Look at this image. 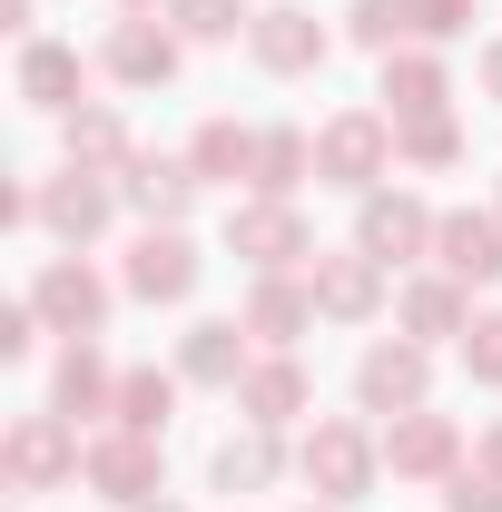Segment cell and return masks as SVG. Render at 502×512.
Returning <instances> with one entry per match:
<instances>
[{
	"instance_id": "obj_1",
	"label": "cell",
	"mask_w": 502,
	"mask_h": 512,
	"mask_svg": "<svg viewBox=\"0 0 502 512\" xmlns=\"http://www.w3.org/2000/svg\"><path fill=\"white\" fill-rule=\"evenodd\" d=\"M0 463H10L20 493H50V483H69V473H89V453H79V434H69V414H30V424H10Z\"/></svg>"
},
{
	"instance_id": "obj_2",
	"label": "cell",
	"mask_w": 502,
	"mask_h": 512,
	"mask_svg": "<svg viewBox=\"0 0 502 512\" xmlns=\"http://www.w3.org/2000/svg\"><path fill=\"white\" fill-rule=\"evenodd\" d=\"M306 483L325 493V503H355V493L375 483V444H365L355 424H315L306 434Z\"/></svg>"
},
{
	"instance_id": "obj_3",
	"label": "cell",
	"mask_w": 502,
	"mask_h": 512,
	"mask_svg": "<svg viewBox=\"0 0 502 512\" xmlns=\"http://www.w3.org/2000/svg\"><path fill=\"white\" fill-rule=\"evenodd\" d=\"M384 158H394V138H384V119H365V109H355V119H335L325 138H315V168H325L335 188H375Z\"/></svg>"
},
{
	"instance_id": "obj_4",
	"label": "cell",
	"mask_w": 502,
	"mask_h": 512,
	"mask_svg": "<svg viewBox=\"0 0 502 512\" xmlns=\"http://www.w3.org/2000/svg\"><path fill=\"white\" fill-rule=\"evenodd\" d=\"M89 483H99L109 503H148V493H158V444L119 424L109 444H89Z\"/></svg>"
},
{
	"instance_id": "obj_5",
	"label": "cell",
	"mask_w": 502,
	"mask_h": 512,
	"mask_svg": "<svg viewBox=\"0 0 502 512\" xmlns=\"http://www.w3.org/2000/svg\"><path fill=\"white\" fill-rule=\"evenodd\" d=\"M30 306H40V316L50 325H69V335H89V325L109 316V286H99V276H89V266H50V276H40V286H30Z\"/></svg>"
},
{
	"instance_id": "obj_6",
	"label": "cell",
	"mask_w": 502,
	"mask_h": 512,
	"mask_svg": "<svg viewBox=\"0 0 502 512\" xmlns=\"http://www.w3.org/2000/svg\"><path fill=\"white\" fill-rule=\"evenodd\" d=\"M434 247H443L453 286H483V276H502V217H443Z\"/></svg>"
},
{
	"instance_id": "obj_7",
	"label": "cell",
	"mask_w": 502,
	"mask_h": 512,
	"mask_svg": "<svg viewBox=\"0 0 502 512\" xmlns=\"http://www.w3.org/2000/svg\"><path fill=\"white\" fill-rule=\"evenodd\" d=\"M375 296H384V266L365 247L355 256H315V306H325V316L355 325V316H375Z\"/></svg>"
},
{
	"instance_id": "obj_8",
	"label": "cell",
	"mask_w": 502,
	"mask_h": 512,
	"mask_svg": "<svg viewBox=\"0 0 502 512\" xmlns=\"http://www.w3.org/2000/svg\"><path fill=\"white\" fill-rule=\"evenodd\" d=\"M434 227H443V217H424L414 197H365V256H375V266H394V256H414V247H434Z\"/></svg>"
},
{
	"instance_id": "obj_9",
	"label": "cell",
	"mask_w": 502,
	"mask_h": 512,
	"mask_svg": "<svg viewBox=\"0 0 502 512\" xmlns=\"http://www.w3.org/2000/svg\"><path fill=\"white\" fill-rule=\"evenodd\" d=\"M355 394H365L375 414H414V404H424V355H414V345H375L365 375H355Z\"/></svg>"
},
{
	"instance_id": "obj_10",
	"label": "cell",
	"mask_w": 502,
	"mask_h": 512,
	"mask_svg": "<svg viewBox=\"0 0 502 512\" xmlns=\"http://www.w3.org/2000/svg\"><path fill=\"white\" fill-rule=\"evenodd\" d=\"M188 286H197V256H188V237H138V256H128V296L168 306V296H188Z\"/></svg>"
},
{
	"instance_id": "obj_11",
	"label": "cell",
	"mask_w": 502,
	"mask_h": 512,
	"mask_svg": "<svg viewBox=\"0 0 502 512\" xmlns=\"http://www.w3.org/2000/svg\"><path fill=\"white\" fill-rule=\"evenodd\" d=\"M256 60L286 69V79H296V69H315V60H325V30H315V10H266V20H256Z\"/></svg>"
},
{
	"instance_id": "obj_12",
	"label": "cell",
	"mask_w": 502,
	"mask_h": 512,
	"mask_svg": "<svg viewBox=\"0 0 502 512\" xmlns=\"http://www.w3.org/2000/svg\"><path fill=\"white\" fill-rule=\"evenodd\" d=\"M227 247L256 266H286V256H306V227H296V207H247V217H227Z\"/></svg>"
},
{
	"instance_id": "obj_13",
	"label": "cell",
	"mask_w": 502,
	"mask_h": 512,
	"mask_svg": "<svg viewBox=\"0 0 502 512\" xmlns=\"http://www.w3.org/2000/svg\"><path fill=\"white\" fill-rule=\"evenodd\" d=\"M197 197V168H178V158H128V207L138 217H188Z\"/></svg>"
},
{
	"instance_id": "obj_14",
	"label": "cell",
	"mask_w": 502,
	"mask_h": 512,
	"mask_svg": "<svg viewBox=\"0 0 502 512\" xmlns=\"http://www.w3.org/2000/svg\"><path fill=\"white\" fill-rule=\"evenodd\" d=\"M20 99H30V109H69V99H79V50L30 40V50H20Z\"/></svg>"
},
{
	"instance_id": "obj_15",
	"label": "cell",
	"mask_w": 502,
	"mask_h": 512,
	"mask_svg": "<svg viewBox=\"0 0 502 512\" xmlns=\"http://www.w3.org/2000/svg\"><path fill=\"white\" fill-rule=\"evenodd\" d=\"M384 463H394V473H443V463H453V424H443V414H394Z\"/></svg>"
},
{
	"instance_id": "obj_16",
	"label": "cell",
	"mask_w": 502,
	"mask_h": 512,
	"mask_svg": "<svg viewBox=\"0 0 502 512\" xmlns=\"http://www.w3.org/2000/svg\"><path fill=\"white\" fill-rule=\"evenodd\" d=\"M40 217H50V227H60V237H89V227H109V188H99V178H89V168H69L60 188L40 197Z\"/></svg>"
},
{
	"instance_id": "obj_17",
	"label": "cell",
	"mask_w": 502,
	"mask_h": 512,
	"mask_svg": "<svg viewBox=\"0 0 502 512\" xmlns=\"http://www.w3.org/2000/svg\"><path fill=\"white\" fill-rule=\"evenodd\" d=\"M178 375H197V384H247V345H237V325H197L188 355H178Z\"/></svg>"
},
{
	"instance_id": "obj_18",
	"label": "cell",
	"mask_w": 502,
	"mask_h": 512,
	"mask_svg": "<svg viewBox=\"0 0 502 512\" xmlns=\"http://www.w3.org/2000/svg\"><path fill=\"white\" fill-rule=\"evenodd\" d=\"M237 404H247L256 424H286V414H306V375H296V365H247Z\"/></svg>"
},
{
	"instance_id": "obj_19",
	"label": "cell",
	"mask_w": 502,
	"mask_h": 512,
	"mask_svg": "<svg viewBox=\"0 0 502 512\" xmlns=\"http://www.w3.org/2000/svg\"><path fill=\"white\" fill-rule=\"evenodd\" d=\"M109 69L148 89V79H168V69H178V40H168V30H148V20H128L119 40H109Z\"/></svg>"
},
{
	"instance_id": "obj_20",
	"label": "cell",
	"mask_w": 502,
	"mask_h": 512,
	"mask_svg": "<svg viewBox=\"0 0 502 512\" xmlns=\"http://www.w3.org/2000/svg\"><path fill=\"white\" fill-rule=\"evenodd\" d=\"M384 99H394V119H434L443 109V69L434 60H384Z\"/></svg>"
},
{
	"instance_id": "obj_21",
	"label": "cell",
	"mask_w": 502,
	"mask_h": 512,
	"mask_svg": "<svg viewBox=\"0 0 502 512\" xmlns=\"http://www.w3.org/2000/svg\"><path fill=\"white\" fill-rule=\"evenodd\" d=\"M306 168H315V148L296 138V128H266V138H256V188H266V197H286Z\"/></svg>"
},
{
	"instance_id": "obj_22",
	"label": "cell",
	"mask_w": 502,
	"mask_h": 512,
	"mask_svg": "<svg viewBox=\"0 0 502 512\" xmlns=\"http://www.w3.org/2000/svg\"><path fill=\"white\" fill-rule=\"evenodd\" d=\"M188 168H197V178H237V168H256V138H247L237 119H207V128H197V158H188Z\"/></svg>"
},
{
	"instance_id": "obj_23",
	"label": "cell",
	"mask_w": 502,
	"mask_h": 512,
	"mask_svg": "<svg viewBox=\"0 0 502 512\" xmlns=\"http://www.w3.org/2000/svg\"><path fill=\"white\" fill-rule=\"evenodd\" d=\"M119 158H128V128L109 109H79L69 119V168H119Z\"/></svg>"
},
{
	"instance_id": "obj_24",
	"label": "cell",
	"mask_w": 502,
	"mask_h": 512,
	"mask_svg": "<svg viewBox=\"0 0 502 512\" xmlns=\"http://www.w3.org/2000/svg\"><path fill=\"white\" fill-rule=\"evenodd\" d=\"M168 404H178V384H168V375H119V424H128V434H148V444H158Z\"/></svg>"
},
{
	"instance_id": "obj_25",
	"label": "cell",
	"mask_w": 502,
	"mask_h": 512,
	"mask_svg": "<svg viewBox=\"0 0 502 512\" xmlns=\"http://www.w3.org/2000/svg\"><path fill=\"white\" fill-rule=\"evenodd\" d=\"M99 404H109V365H99L89 345H69L60 355V414L79 424V414H99Z\"/></svg>"
},
{
	"instance_id": "obj_26",
	"label": "cell",
	"mask_w": 502,
	"mask_h": 512,
	"mask_svg": "<svg viewBox=\"0 0 502 512\" xmlns=\"http://www.w3.org/2000/svg\"><path fill=\"white\" fill-rule=\"evenodd\" d=\"M394 148H404L414 168H453V158H463V128H453V119H404Z\"/></svg>"
},
{
	"instance_id": "obj_27",
	"label": "cell",
	"mask_w": 502,
	"mask_h": 512,
	"mask_svg": "<svg viewBox=\"0 0 502 512\" xmlns=\"http://www.w3.org/2000/svg\"><path fill=\"white\" fill-rule=\"evenodd\" d=\"M404 325H414V335H463V296H453V286H414V296H404Z\"/></svg>"
},
{
	"instance_id": "obj_28",
	"label": "cell",
	"mask_w": 502,
	"mask_h": 512,
	"mask_svg": "<svg viewBox=\"0 0 502 512\" xmlns=\"http://www.w3.org/2000/svg\"><path fill=\"white\" fill-rule=\"evenodd\" d=\"M296 325H306V296H296V286H256V306H247V335H276V345H286Z\"/></svg>"
},
{
	"instance_id": "obj_29",
	"label": "cell",
	"mask_w": 502,
	"mask_h": 512,
	"mask_svg": "<svg viewBox=\"0 0 502 512\" xmlns=\"http://www.w3.org/2000/svg\"><path fill=\"white\" fill-rule=\"evenodd\" d=\"M266 473H276V444H266V434H247V444L217 453V483H227V493H256Z\"/></svg>"
},
{
	"instance_id": "obj_30",
	"label": "cell",
	"mask_w": 502,
	"mask_h": 512,
	"mask_svg": "<svg viewBox=\"0 0 502 512\" xmlns=\"http://www.w3.org/2000/svg\"><path fill=\"white\" fill-rule=\"evenodd\" d=\"M404 30H414V0H355V40L365 50H394Z\"/></svg>"
},
{
	"instance_id": "obj_31",
	"label": "cell",
	"mask_w": 502,
	"mask_h": 512,
	"mask_svg": "<svg viewBox=\"0 0 502 512\" xmlns=\"http://www.w3.org/2000/svg\"><path fill=\"white\" fill-rule=\"evenodd\" d=\"M463 365L483 384H502V316H483V325H463Z\"/></svg>"
},
{
	"instance_id": "obj_32",
	"label": "cell",
	"mask_w": 502,
	"mask_h": 512,
	"mask_svg": "<svg viewBox=\"0 0 502 512\" xmlns=\"http://www.w3.org/2000/svg\"><path fill=\"white\" fill-rule=\"evenodd\" d=\"M237 20H247L237 0H178V30H197V40H227Z\"/></svg>"
},
{
	"instance_id": "obj_33",
	"label": "cell",
	"mask_w": 502,
	"mask_h": 512,
	"mask_svg": "<svg viewBox=\"0 0 502 512\" xmlns=\"http://www.w3.org/2000/svg\"><path fill=\"white\" fill-rule=\"evenodd\" d=\"M473 20V0H414V30H434V40H453Z\"/></svg>"
},
{
	"instance_id": "obj_34",
	"label": "cell",
	"mask_w": 502,
	"mask_h": 512,
	"mask_svg": "<svg viewBox=\"0 0 502 512\" xmlns=\"http://www.w3.org/2000/svg\"><path fill=\"white\" fill-rule=\"evenodd\" d=\"M453 512H502V473H483V483L463 473V483H453Z\"/></svg>"
},
{
	"instance_id": "obj_35",
	"label": "cell",
	"mask_w": 502,
	"mask_h": 512,
	"mask_svg": "<svg viewBox=\"0 0 502 512\" xmlns=\"http://www.w3.org/2000/svg\"><path fill=\"white\" fill-rule=\"evenodd\" d=\"M30 335H40V306H10L0 316V355H30Z\"/></svg>"
},
{
	"instance_id": "obj_36",
	"label": "cell",
	"mask_w": 502,
	"mask_h": 512,
	"mask_svg": "<svg viewBox=\"0 0 502 512\" xmlns=\"http://www.w3.org/2000/svg\"><path fill=\"white\" fill-rule=\"evenodd\" d=\"M483 89H493V99H502V40H493V50H483Z\"/></svg>"
},
{
	"instance_id": "obj_37",
	"label": "cell",
	"mask_w": 502,
	"mask_h": 512,
	"mask_svg": "<svg viewBox=\"0 0 502 512\" xmlns=\"http://www.w3.org/2000/svg\"><path fill=\"white\" fill-rule=\"evenodd\" d=\"M483 453H493V473H502V434H493V444H483Z\"/></svg>"
},
{
	"instance_id": "obj_38",
	"label": "cell",
	"mask_w": 502,
	"mask_h": 512,
	"mask_svg": "<svg viewBox=\"0 0 502 512\" xmlns=\"http://www.w3.org/2000/svg\"><path fill=\"white\" fill-rule=\"evenodd\" d=\"M138 512H158V503H138Z\"/></svg>"
}]
</instances>
